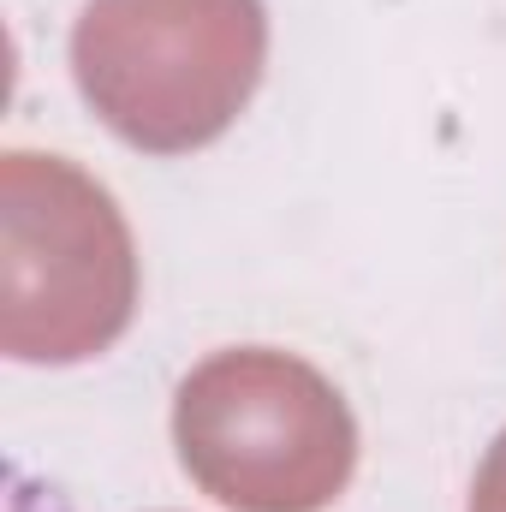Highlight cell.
Instances as JSON below:
<instances>
[{"label":"cell","instance_id":"1","mask_svg":"<svg viewBox=\"0 0 506 512\" xmlns=\"http://www.w3.org/2000/svg\"><path fill=\"white\" fill-rule=\"evenodd\" d=\"M268 60L262 0H90L72 78L143 155H191L245 114Z\"/></svg>","mask_w":506,"mask_h":512},{"label":"cell","instance_id":"2","mask_svg":"<svg viewBox=\"0 0 506 512\" xmlns=\"http://www.w3.org/2000/svg\"><path fill=\"white\" fill-rule=\"evenodd\" d=\"M173 447L221 507L322 512L352 483L358 423L316 364L274 346H233L179 382Z\"/></svg>","mask_w":506,"mask_h":512},{"label":"cell","instance_id":"3","mask_svg":"<svg viewBox=\"0 0 506 512\" xmlns=\"http://www.w3.org/2000/svg\"><path fill=\"white\" fill-rule=\"evenodd\" d=\"M137 251L114 197L60 155L0 161V346L18 364H84L126 334Z\"/></svg>","mask_w":506,"mask_h":512},{"label":"cell","instance_id":"4","mask_svg":"<svg viewBox=\"0 0 506 512\" xmlns=\"http://www.w3.org/2000/svg\"><path fill=\"white\" fill-rule=\"evenodd\" d=\"M471 512H506V429L495 435L489 459L477 465V483H471Z\"/></svg>","mask_w":506,"mask_h":512}]
</instances>
